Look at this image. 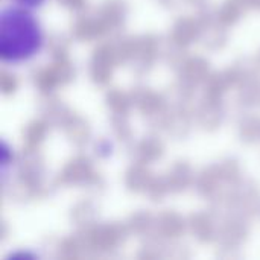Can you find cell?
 <instances>
[{
  "instance_id": "6da1fadb",
  "label": "cell",
  "mask_w": 260,
  "mask_h": 260,
  "mask_svg": "<svg viewBox=\"0 0 260 260\" xmlns=\"http://www.w3.org/2000/svg\"><path fill=\"white\" fill-rule=\"evenodd\" d=\"M43 44L37 20L23 9L9 8L0 17V56L3 61L18 62L34 56Z\"/></svg>"
},
{
  "instance_id": "7a4b0ae2",
  "label": "cell",
  "mask_w": 260,
  "mask_h": 260,
  "mask_svg": "<svg viewBox=\"0 0 260 260\" xmlns=\"http://www.w3.org/2000/svg\"><path fill=\"white\" fill-rule=\"evenodd\" d=\"M18 2L26 5V6H40L44 0H18Z\"/></svg>"
}]
</instances>
